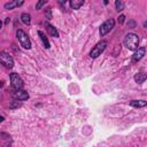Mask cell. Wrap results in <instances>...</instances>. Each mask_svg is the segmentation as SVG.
Wrapping results in <instances>:
<instances>
[{"mask_svg":"<svg viewBox=\"0 0 147 147\" xmlns=\"http://www.w3.org/2000/svg\"><path fill=\"white\" fill-rule=\"evenodd\" d=\"M124 45L130 51L138 49V46H139V37L136 33H127L125 36V38H124Z\"/></svg>","mask_w":147,"mask_h":147,"instance_id":"1","label":"cell"},{"mask_svg":"<svg viewBox=\"0 0 147 147\" xmlns=\"http://www.w3.org/2000/svg\"><path fill=\"white\" fill-rule=\"evenodd\" d=\"M16 37L21 44V46L25 49H30L31 48V41H30V38L28 37V34L22 30V29H18L16 31Z\"/></svg>","mask_w":147,"mask_h":147,"instance_id":"2","label":"cell"},{"mask_svg":"<svg viewBox=\"0 0 147 147\" xmlns=\"http://www.w3.org/2000/svg\"><path fill=\"white\" fill-rule=\"evenodd\" d=\"M106 47H107V41H106V40L99 41V42L92 48V51L90 52V56H91L92 59H96L98 56L101 55V53H103V51L106 49Z\"/></svg>","mask_w":147,"mask_h":147,"instance_id":"3","label":"cell"},{"mask_svg":"<svg viewBox=\"0 0 147 147\" xmlns=\"http://www.w3.org/2000/svg\"><path fill=\"white\" fill-rule=\"evenodd\" d=\"M115 26V20L114 18H109L107 21H105L101 25H100V29H99V33L101 37L106 36L108 32H110Z\"/></svg>","mask_w":147,"mask_h":147,"instance_id":"4","label":"cell"},{"mask_svg":"<svg viewBox=\"0 0 147 147\" xmlns=\"http://www.w3.org/2000/svg\"><path fill=\"white\" fill-rule=\"evenodd\" d=\"M0 63L6 68L11 69L14 67V59L11 57V55H9V53L2 51L0 52Z\"/></svg>","mask_w":147,"mask_h":147,"instance_id":"5","label":"cell"},{"mask_svg":"<svg viewBox=\"0 0 147 147\" xmlns=\"http://www.w3.org/2000/svg\"><path fill=\"white\" fill-rule=\"evenodd\" d=\"M9 77H10L11 87H13L15 91H17V90H22V88H23L24 83H23V79L20 77L18 74H16V72H11Z\"/></svg>","mask_w":147,"mask_h":147,"instance_id":"6","label":"cell"},{"mask_svg":"<svg viewBox=\"0 0 147 147\" xmlns=\"http://www.w3.org/2000/svg\"><path fill=\"white\" fill-rule=\"evenodd\" d=\"M13 98L15 100H18V101H24V100L29 99V93L24 90H17L13 93Z\"/></svg>","mask_w":147,"mask_h":147,"instance_id":"7","label":"cell"},{"mask_svg":"<svg viewBox=\"0 0 147 147\" xmlns=\"http://www.w3.org/2000/svg\"><path fill=\"white\" fill-rule=\"evenodd\" d=\"M145 52H146V48L145 47H138V49L134 51L133 55H132V62H138L140 61L144 55H145Z\"/></svg>","mask_w":147,"mask_h":147,"instance_id":"8","label":"cell"},{"mask_svg":"<svg viewBox=\"0 0 147 147\" xmlns=\"http://www.w3.org/2000/svg\"><path fill=\"white\" fill-rule=\"evenodd\" d=\"M45 26H46V29H47V31H48V33L52 36V37H54V38H59V31H57V29L54 26V25H52V24H49L48 22H46L45 23Z\"/></svg>","mask_w":147,"mask_h":147,"instance_id":"9","label":"cell"},{"mask_svg":"<svg viewBox=\"0 0 147 147\" xmlns=\"http://www.w3.org/2000/svg\"><path fill=\"white\" fill-rule=\"evenodd\" d=\"M38 36L40 37V39H41V41H42V45H44V47L45 48H49L51 47V44H49V40H48V38L46 37V34L42 32V31H38Z\"/></svg>","mask_w":147,"mask_h":147,"instance_id":"10","label":"cell"},{"mask_svg":"<svg viewBox=\"0 0 147 147\" xmlns=\"http://www.w3.org/2000/svg\"><path fill=\"white\" fill-rule=\"evenodd\" d=\"M23 3H24V1H17V0H15V1H10V2L5 3V9H13V8H15V7L22 6Z\"/></svg>","mask_w":147,"mask_h":147,"instance_id":"11","label":"cell"},{"mask_svg":"<svg viewBox=\"0 0 147 147\" xmlns=\"http://www.w3.org/2000/svg\"><path fill=\"white\" fill-rule=\"evenodd\" d=\"M147 105V102L145 100H132L130 101V106L134 107V108H142Z\"/></svg>","mask_w":147,"mask_h":147,"instance_id":"12","label":"cell"},{"mask_svg":"<svg viewBox=\"0 0 147 147\" xmlns=\"http://www.w3.org/2000/svg\"><path fill=\"white\" fill-rule=\"evenodd\" d=\"M69 3L72 9H79L84 5V0H71Z\"/></svg>","mask_w":147,"mask_h":147,"instance_id":"13","label":"cell"},{"mask_svg":"<svg viewBox=\"0 0 147 147\" xmlns=\"http://www.w3.org/2000/svg\"><path fill=\"white\" fill-rule=\"evenodd\" d=\"M146 78H147V76H146L145 74H142V72H139V74H136V75H134V80H136V83H138V84L144 83V82L146 80Z\"/></svg>","mask_w":147,"mask_h":147,"instance_id":"14","label":"cell"},{"mask_svg":"<svg viewBox=\"0 0 147 147\" xmlns=\"http://www.w3.org/2000/svg\"><path fill=\"white\" fill-rule=\"evenodd\" d=\"M21 21H22L25 25H29V24L31 23V16H30V14L23 13V14L21 15Z\"/></svg>","mask_w":147,"mask_h":147,"instance_id":"15","label":"cell"},{"mask_svg":"<svg viewBox=\"0 0 147 147\" xmlns=\"http://www.w3.org/2000/svg\"><path fill=\"white\" fill-rule=\"evenodd\" d=\"M115 7H116V10L117 11H122L124 9V2L121 1V0H116L115 1Z\"/></svg>","mask_w":147,"mask_h":147,"instance_id":"16","label":"cell"},{"mask_svg":"<svg viewBox=\"0 0 147 147\" xmlns=\"http://www.w3.org/2000/svg\"><path fill=\"white\" fill-rule=\"evenodd\" d=\"M21 106H22V102L18 101V100H14V101H11V102L9 103V108H10V109H16V108H18V107H21Z\"/></svg>","mask_w":147,"mask_h":147,"instance_id":"17","label":"cell"},{"mask_svg":"<svg viewBox=\"0 0 147 147\" xmlns=\"http://www.w3.org/2000/svg\"><path fill=\"white\" fill-rule=\"evenodd\" d=\"M51 9H52V8L48 7V8L46 9V11H45V16H46L47 20H52V10H51Z\"/></svg>","mask_w":147,"mask_h":147,"instance_id":"18","label":"cell"},{"mask_svg":"<svg viewBox=\"0 0 147 147\" xmlns=\"http://www.w3.org/2000/svg\"><path fill=\"white\" fill-rule=\"evenodd\" d=\"M46 3H47V0H41V1H38V2H37V5H36V8H37V9H40V8H41L44 5H46Z\"/></svg>","mask_w":147,"mask_h":147,"instance_id":"19","label":"cell"},{"mask_svg":"<svg viewBox=\"0 0 147 147\" xmlns=\"http://www.w3.org/2000/svg\"><path fill=\"white\" fill-rule=\"evenodd\" d=\"M118 23L119 24H123L124 23V21H125V15H119V17H118Z\"/></svg>","mask_w":147,"mask_h":147,"instance_id":"20","label":"cell"},{"mask_svg":"<svg viewBox=\"0 0 147 147\" xmlns=\"http://www.w3.org/2000/svg\"><path fill=\"white\" fill-rule=\"evenodd\" d=\"M3 121H5V117H2V116H0V123H1V122H3Z\"/></svg>","mask_w":147,"mask_h":147,"instance_id":"21","label":"cell"},{"mask_svg":"<svg viewBox=\"0 0 147 147\" xmlns=\"http://www.w3.org/2000/svg\"><path fill=\"white\" fill-rule=\"evenodd\" d=\"M3 86V82H0V87H2Z\"/></svg>","mask_w":147,"mask_h":147,"instance_id":"22","label":"cell"},{"mask_svg":"<svg viewBox=\"0 0 147 147\" xmlns=\"http://www.w3.org/2000/svg\"><path fill=\"white\" fill-rule=\"evenodd\" d=\"M1 26H2V22L0 21V29H1Z\"/></svg>","mask_w":147,"mask_h":147,"instance_id":"23","label":"cell"}]
</instances>
